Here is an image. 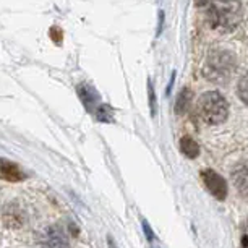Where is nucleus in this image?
Masks as SVG:
<instances>
[{"instance_id": "f257e3e1", "label": "nucleus", "mask_w": 248, "mask_h": 248, "mask_svg": "<svg viewBox=\"0 0 248 248\" xmlns=\"http://www.w3.org/2000/svg\"><path fill=\"white\" fill-rule=\"evenodd\" d=\"M243 18L242 3L238 0H213L208 8V21L211 28L229 32L240 25Z\"/></svg>"}, {"instance_id": "f03ea898", "label": "nucleus", "mask_w": 248, "mask_h": 248, "mask_svg": "<svg viewBox=\"0 0 248 248\" xmlns=\"http://www.w3.org/2000/svg\"><path fill=\"white\" fill-rule=\"evenodd\" d=\"M198 114L209 125L222 124L229 115L227 101L217 91L204 93L198 101Z\"/></svg>"}, {"instance_id": "7ed1b4c3", "label": "nucleus", "mask_w": 248, "mask_h": 248, "mask_svg": "<svg viewBox=\"0 0 248 248\" xmlns=\"http://www.w3.org/2000/svg\"><path fill=\"white\" fill-rule=\"evenodd\" d=\"M235 70V60L233 55L227 50H213L206 60L204 73L211 79H226Z\"/></svg>"}, {"instance_id": "20e7f679", "label": "nucleus", "mask_w": 248, "mask_h": 248, "mask_svg": "<svg viewBox=\"0 0 248 248\" xmlns=\"http://www.w3.org/2000/svg\"><path fill=\"white\" fill-rule=\"evenodd\" d=\"M41 248H70V242L65 232L59 226H50L44 229L39 237Z\"/></svg>"}, {"instance_id": "39448f33", "label": "nucleus", "mask_w": 248, "mask_h": 248, "mask_svg": "<svg viewBox=\"0 0 248 248\" xmlns=\"http://www.w3.org/2000/svg\"><path fill=\"white\" fill-rule=\"evenodd\" d=\"M201 179H203L206 188L211 191L213 196H216L217 200H226L227 196V184L221 175L216 174L214 170L208 169L201 172Z\"/></svg>"}, {"instance_id": "423d86ee", "label": "nucleus", "mask_w": 248, "mask_h": 248, "mask_svg": "<svg viewBox=\"0 0 248 248\" xmlns=\"http://www.w3.org/2000/svg\"><path fill=\"white\" fill-rule=\"evenodd\" d=\"M77 91H78L79 99H81V102L85 104L86 110H90L91 114H94L97 106L101 104L99 93H97L90 83H79V85L77 86Z\"/></svg>"}, {"instance_id": "0eeeda50", "label": "nucleus", "mask_w": 248, "mask_h": 248, "mask_svg": "<svg viewBox=\"0 0 248 248\" xmlns=\"http://www.w3.org/2000/svg\"><path fill=\"white\" fill-rule=\"evenodd\" d=\"M233 186L242 196H248V162H238L232 170Z\"/></svg>"}, {"instance_id": "6e6552de", "label": "nucleus", "mask_w": 248, "mask_h": 248, "mask_svg": "<svg viewBox=\"0 0 248 248\" xmlns=\"http://www.w3.org/2000/svg\"><path fill=\"white\" fill-rule=\"evenodd\" d=\"M0 177L7 182H21L25 179L23 172L18 169L15 164L8 161H0Z\"/></svg>"}, {"instance_id": "1a4fd4ad", "label": "nucleus", "mask_w": 248, "mask_h": 248, "mask_svg": "<svg viewBox=\"0 0 248 248\" xmlns=\"http://www.w3.org/2000/svg\"><path fill=\"white\" fill-rule=\"evenodd\" d=\"M180 149H182V153L190 159H193L200 154L198 144H196L195 140H191L190 137H184L180 140Z\"/></svg>"}, {"instance_id": "9d476101", "label": "nucleus", "mask_w": 248, "mask_h": 248, "mask_svg": "<svg viewBox=\"0 0 248 248\" xmlns=\"http://www.w3.org/2000/svg\"><path fill=\"white\" fill-rule=\"evenodd\" d=\"M190 101H191V91L188 88H184L179 94V99H177L175 104V112L177 114H185L186 109L190 107Z\"/></svg>"}, {"instance_id": "9b49d317", "label": "nucleus", "mask_w": 248, "mask_h": 248, "mask_svg": "<svg viewBox=\"0 0 248 248\" xmlns=\"http://www.w3.org/2000/svg\"><path fill=\"white\" fill-rule=\"evenodd\" d=\"M94 117L99 122H104V124H110V122L114 120L112 109H110L109 106H106V104H99V106H97V109L94 110Z\"/></svg>"}, {"instance_id": "f8f14e48", "label": "nucleus", "mask_w": 248, "mask_h": 248, "mask_svg": "<svg viewBox=\"0 0 248 248\" xmlns=\"http://www.w3.org/2000/svg\"><path fill=\"white\" fill-rule=\"evenodd\" d=\"M238 96L245 104H248V72L238 81Z\"/></svg>"}, {"instance_id": "ddd939ff", "label": "nucleus", "mask_w": 248, "mask_h": 248, "mask_svg": "<svg viewBox=\"0 0 248 248\" xmlns=\"http://www.w3.org/2000/svg\"><path fill=\"white\" fill-rule=\"evenodd\" d=\"M148 94H149V107H151V115L156 114V94H154V86L151 79L148 81Z\"/></svg>"}, {"instance_id": "4468645a", "label": "nucleus", "mask_w": 248, "mask_h": 248, "mask_svg": "<svg viewBox=\"0 0 248 248\" xmlns=\"http://www.w3.org/2000/svg\"><path fill=\"white\" fill-rule=\"evenodd\" d=\"M50 37H52V41L54 43H62V39H63V32L59 30V28H52L50 30Z\"/></svg>"}, {"instance_id": "2eb2a0df", "label": "nucleus", "mask_w": 248, "mask_h": 248, "mask_svg": "<svg viewBox=\"0 0 248 248\" xmlns=\"http://www.w3.org/2000/svg\"><path fill=\"white\" fill-rule=\"evenodd\" d=\"M242 248H248V231L242 233Z\"/></svg>"}, {"instance_id": "dca6fc26", "label": "nucleus", "mask_w": 248, "mask_h": 248, "mask_svg": "<svg viewBox=\"0 0 248 248\" xmlns=\"http://www.w3.org/2000/svg\"><path fill=\"white\" fill-rule=\"evenodd\" d=\"M143 227H144V232H146V235H148V238L149 240H153V233H151V231H149V226H148V222H143Z\"/></svg>"}, {"instance_id": "f3484780", "label": "nucleus", "mask_w": 248, "mask_h": 248, "mask_svg": "<svg viewBox=\"0 0 248 248\" xmlns=\"http://www.w3.org/2000/svg\"><path fill=\"white\" fill-rule=\"evenodd\" d=\"M195 5L196 7H204V5H208V0H195Z\"/></svg>"}, {"instance_id": "a211bd4d", "label": "nucleus", "mask_w": 248, "mask_h": 248, "mask_svg": "<svg viewBox=\"0 0 248 248\" xmlns=\"http://www.w3.org/2000/svg\"><path fill=\"white\" fill-rule=\"evenodd\" d=\"M245 231H248V226H247V227H245Z\"/></svg>"}]
</instances>
